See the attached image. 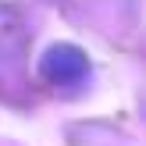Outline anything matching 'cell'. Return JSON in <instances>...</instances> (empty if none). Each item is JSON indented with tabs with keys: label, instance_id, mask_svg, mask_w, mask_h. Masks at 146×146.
<instances>
[{
	"label": "cell",
	"instance_id": "cell-1",
	"mask_svg": "<svg viewBox=\"0 0 146 146\" xmlns=\"http://www.w3.org/2000/svg\"><path fill=\"white\" fill-rule=\"evenodd\" d=\"M39 78L46 86H57V89L82 86L89 78V57L78 46H71V43H54L39 57Z\"/></svg>",
	"mask_w": 146,
	"mask_h": 146
},
{
	"label": "cell",
	"instance_id": "cell-2",
	"mask_svg": "<svg viewBox=\"0 0 146 146\" xmlns=\"http://www.w3.org/2000/svg\"><path fill=\"white\" fill-rule=\"evenodd\" d=\"M21 46H25V29H21V14L14 7L0 4V68L21 61Z\"/></svg>",
	"mask_w": 146,
	"mask_h": 146
}]
</instances>
